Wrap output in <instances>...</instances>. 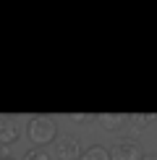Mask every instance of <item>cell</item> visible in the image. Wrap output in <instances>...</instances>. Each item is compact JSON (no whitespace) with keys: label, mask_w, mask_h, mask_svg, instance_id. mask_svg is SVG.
<instances>
[{"label":"cell","mask_w":157,"mask_h":160,"mask_svg":"<svg viewBox=\"0 0 157 160\" xmlns=\"http://www.w3.org/2000/svg\"><path fill=\"white\" fill-rule=\"evenodd\" d=\"M26 137L34 142V147H47V144H55L58 134V121L52 116H31L26 121Z\"/></svg>","instance_id":"1"},{"label":"cell","mask_w":157,"mask_h":160,"mask_svg":"<svg viewBox=\"0 0 157 160\" xmlns=\"http://www.w3.org/2000/svg\"><path fill=\"white\" fill-rule=\"evenodd\" d=\"M81 144L76 134H60L52 144V158L55 160H81Z\"/></svg>","instance_id":"2"},{"label":"cell","mask_w":157,"mask_h":160,"mask_svg":"<svg viewBox=\"0 0 157 160\" xmlns=\"http://www.w3.org/2000/svg\"><path fill=\"white\" fill-rule=\"evenodd\" d=\"M113 152V160H144V147L136 139H118V142L110 147Z\"/></svg>","instance_id":"3"},{"label":"cell","mask_w":157,"mask_h":160,"mask_svg":"<svg viewBox=\"0 0 157 160\" xmlns=\"http://www.w3.org/2000/svg\"><path fill=\"white\" fill-rule=\"evenodd\" d=\"M21 137V126L13 116H0V147L8 150L11 144H16V139Z\"/></svg>","instance_id":"4"},{"label":"cell","mask_w":157,"mask_h":160,"mask_svg":"<svg viewBox=\"0 0 157 160\" xmlns=\"http://www.w3.org/2000/svg\"><path fill=\"white\" fill-rule=\"evenodd\" d=\"M97 123H100L102 131L118 134V131H123V126L128 123V116L126 113H100V116H97Z\"/></svg>","instance_id":"5"},{"label":"cell","mask_w":157,"mask_h":160,"mask_svg":"<svg viewBox=\"0 0 157 160\" xmlns=\"http://www.w3.org/2000/svg\"><path fill=\"white\" fill-rule=\"evenodd\" d=\"M155 118L157 116H149V113H131V116H128V126L134 131H147L149 126H152Z\"/></svg>","instance_id":"6"},{"label":"cell","mask_w":157,"mask_h":160,"mask_svg":"<svg viewBox=\"0 0 157 160\" xmlns=\"http://www.w3.org/2000/svg\"><path fill=\"white\" fill-rule=\"evenodd\" d=\"M81 160H113V152L107 147H102V144H92V147L84 150Z\"/></svg>","instance_id":"7"},{"label":"cell","mask_w":157,"mask_h":160,"mask_svg":"<svg viewBox=\"0 0 157 160\" xmlns=\"http://www.w3.org/2000/svg\"><path fill=\"white\" fill-rule=\"evenodd\" d=\"M24 160H55L52 152H47V147H29L24 152Z\"/></svg>","instance_id":"8"},{"label":"cell","mask_w":157,"mask_h":160,"mask_svg":"<svg viewBox=\"0 0 157 160\" xmlns=\"http://www.w3.org/2000/svg\"><path fill=\"white\" fill-rule=\"evenodd\" d=\"M74 123H78V126H89L92 121H97V116H92V113H74V116H68Z\"/></svg>","instance_id":"9"},{"label":"cell","mask_w":157,"mask_h":160,"mask_svg":"<svg viewBox=\"0 0 157 160\" xmlns=\"http://www.w3.org/2000/svg\"><path fill=\"white\" fill-rule=\"evenodd\" d=\"M144 160H157V152H149V155L144 158Z\"/></svg>","instance_id":"10"},{"label":"cell","mask_w":157,"mask_h":160,"mask_svg":"<svg viewBox=\"0 0 157 160\" xmlns=\"http://www.w3.org/2000/svg\"><path fill=\"white\" fill-rule=\"evenodd\" d=\"M3 160H16V158H11V155H8V158H3Z\"/></svg>","instance_id":"11"}]
</instances>
